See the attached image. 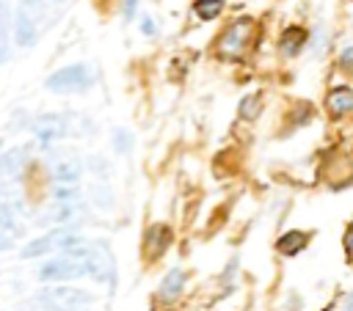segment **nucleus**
<instances>
[{
  "label": "nucleus",
  "mask_w": 353,
  "mask_h": 311,
  "mask_svg": "<svg viewBox=\"0 0 353 311\" xmlns=\"http://www.w3.org/2000/svg\"><path fill=\"white\" fill-rule=\"evenodd\" d=\"M256 41V19L254 17H234L223 25L215 36V55L226 63H240Z\"/></svg>",
  "instance_id": "f257e3e1"
},
{
  "label": "nucleus",
  "mask_w": 353,
  "mask_h": 311,
  "mask_svg": "<svg viewBox=\"0 0 353 311\" xmlns=\"http://www.w3.org/2000/svg\"><path fill=\"white\" fill-rule=\"evenodd\" d=\"M66 256L80 259L85 275H91L94 281L108 283L110 289L116 286V259H113V250L108 248V242H102V239H94V242L80 239L74 248L66 250Z\"/></svg>",
  "instance_id": "f03ea898"
},
{
  "label": "nucleus",
  "mask_w": 353,
  "mask_h": 311,
  "mask_svg": "<svg viewBox=\"0 0 353 311\" xmlns=\"http://www.w3.org/2000/svg\"><path fill=\"white\" fill-rule=\"evenodd\" d=\"M33 303L41 311H88L94 305V297L74 286H50L41 289L33 297Z\"/></svg>",
  "instance_id": "7ed1b4c3"
},
{
  "label": "nucleus",
  "mask_w": 353,
  "mask_h": 311,
  "mask_svg": "<svg viewBox=\"0 0 353 311\" xmlns=\"http://www.w3.org/2000/svg\"><path fill=\"white\" fill-rule=\"evenodd\" d=\"M94 83H97V72L88 63H72V66H63V69L52 72L47 77L44 88L52 91V94H83Z\"/></svg>",
  "instance_id": "20e7f679"
},
{
  "label": "nucleus",
  "mask_w": 353,
  "mask_h": 311,
  "mask_svg": "<svg viewBox=\"0 0 353 311\" xmlns=\"http://www.w3.org/2000/svg\"><path fill=\"white\" fill-rule=\"evenodd\" d=\"M30 132L36 135V140H41L44 146L47 143H55L61 138L69 135V116L63 113H44V116H36L33 124H30Z\"/></svg>",
  "instance_id": "39448f33"
},
{
  "label": "nucleus",
  "mask_w": 353,
  "mask_h": 311,
  "mask_svg": "<svg viewBox=\"0 0 353 311\" xmlns=\"http://www.w3.org/2000/svg\"><path fill=\"white\" fill-rule=\"evenodd\" d=\"M80 275H85L80 259L66 256V253L58 256V259H50V261H44L39 267V278L41 281H72V278H80Z\"/></svg>",
  "instance_id": "423d86ee"
},
{
  "label": "nucleus",
  "mask_w": 353,
  "mask_h": 311,
  "mask_svg": "<svg viewBox=\"0 0 353 311\" xmlns=\"http://www.w3.org/2000/svg\"><path fill=\"white\" fill-rule=\"evenodd\" d=\"M168 245H171V228L165 223H154V226L146 228V234H143V256L149 261L160 259L168 250Z\"/></svg>",
  "instance_id": "0eeeda50"
},
{
  "label": "nucleus",
  "mask_w": 353,
  "mask_h": 311,
  "mask_svg": "<svg viewBox=\"0 0 353 311\" xmlns=\"http://www.w3.org/2000/svg\"><path fill=\"white\" fill-rule=\"evenodd\" d=\"M325 110L331 118H342L353 113V88L350 85H334L325 94Z\"/></svg>",
  "instance_id": "6e6552de"
},
{
  "label": "nucleus",
  "mask_w": 353,
  "mask_h": 311,
  "mask_svg": "<svg viewBox=\"0 0 353 311\" xmlns=\"http://www.w3.org/2000/svg\"><path fill=\"white\" fill-rule=\"evenodd\" d=\"M306 44H309V30L301 28V25H287V28L281 30V36H279V50H281V55H287V58L301 55V52L306 50Z\"/></svg>",
  "instance_id": "1a4fd4ad"
},
{
  "label": "nucleus",
  "mask_w": 353,
  "mask_h": 311,
  "mask_svg": "<svg viewBox=\"0 0 353 311\" xmlns=\"http://www.w3.org/2000/svg\"><path fill=\"white\" fill-rule=\"evenodd\" d=\"M185 281H188L185 267H174V270H168V272H165V278H163V281H160V286H157V303H163V305L174 303V300L182 294Z\"/></svg>",
  "instance_id": "9d476101"
},
{
  "label": "nucleus",
  "mask_w": 353,
  "mask_h": 311,
  "mask_svg": "<svg viewBox=\"0 0 353 311\" xmlns=\"http://www.w3.org/2000/svg\"><path fill=\"white\" fill-rule=\"evenodd\" d=\"M309 242H312V234H309V231H303V228H290V231H284V234L276 239V250H279L281 256L292 259V256L303 253V250L309 248Z\"/></svg>",
  "instance_id": "9b49d317"
},
{
  "label": "nucleus",
  "mask_w": 353,
  "mask_h": 311,
  "mask_svg": "<svg viewBox=\"0 0 353 311\" xmlns=\"http://www.w3.org/2000/svg\"><path fill=\"white\" fill-rule=\"evenodd\" d=\"M11 30H14V41L19 47H33L36 44V22H33V14H28L22 6L19 11L14 14V22H11Z\"/></svg>",
  "instance_id": "f8f14e48"
},
{
  "label": "nucleus",
  "mask_w": 353,
  "mask_h": 311,
  "mask_svg": "<svg viewBox=\"0 0 353 311\" xmlns=\"http://www.w3.org/2000/svg\"><path fill=\"white\" fill-rule=\"evenodd\" d=\"M25 162H28V149H11L0 154V176H8V179L19 176Z\"/></svg>",
  "instance_id": "ddd939ff"
},
{
  "label": "nucleus",
  "mask_w": 353,
  "mask_h": 311,
  "mask_svg": "<svg viewBox=\"0 0 353 311\" xmlns=\"http://www.w3.org/2000/svg\"><path fill=\"white\" fill-rule=\"evenodd\" d=\"M52 176H55L58 184H74V182L83 176V162H80L77 157H66V160H61V162L55 165Z\"/></svg>",
  "instance_id": "4468645a"
},
{
  "label": "nucleus",
  "mask_w": 353,
  "mask_h": 311,
  "mask_svg": "<svg viewBox=\"0 0 353 311\" xmlns=\"http://www.w3.org/2000/svg\"><path fill=\"white\" fill-rule=\"evenodd\" d=\"M11 22H14V11H11L8 0H0V63L8 58V33H11Z\"/></svg>",
  "instance_id": "2eb2a0df"
},
{
  "label": "nucleus",
  "mask_w": 353,
  "mask_h": 311,
  "mask_svg": "<svg viewBox=\"0 0 353 311\" xmlns=\"http://www.w3.org/2000/svg\"><path fill=\"white\" fill-rule=\"evenodd\" d=\"M223 0H193V14L201 19V22H212L215 17H221L223 11Z\"/></svg>",
  "instance_id": "dca6fc26"
},
{
  "label": "nucleus",
  "mask_w": 353,
  "mask_h": 311,
  "mask_svg": "<svg viewBox=\"0 0 353 311\" xmlns=\"http://www.w3.org/2000/svg\"><path fill=\"white\" fill-rule=\"evenodd\" d=\"M237 113H240V118L254 121L262 113V94H245L240 99V105H237Z\"/></svg>",
  "instance_id": "f3484780"
},
{
  "label": "nucleus",
  "mask_w": 353,
  "mask_h": 311,
  "mask_svg": "<svg viewBox=\"0 0 353 311\" xmlns=\"http://www.w3.org/2000/svg\"><path fill=\"white\" fill-rule=\"evenodd\" d=\"M50 250H52V242H50V234H47V237L30 239V242L22 248V256H25V259H39V256H44V253H50Z\"/></svg>",
  "instance_id": "a211bd4d"
},
{
  "label": "nucleus",
  "mask_w": 353,
  "mask_h": 311,
  "mask_svg": "<svg viewBox=\"0 0 353 311\" xmlns=\"http://www.w3.org/2000/svg\"><path fill=\"white\" fill-rule=\"evenodd\" d=\"M52 198H55V204H58V206H69V204H83V201H80V190H77L74 184H58V187H55V195H52Z\"/></svg>",
  "instance_id": "6ab92c4d"
},
{
  "label": "nucleus",
  "mask_w": 353,
  "mask_h": 311,
  "mask_svg": "<svg viewBox=\"0 0 353 311\" xmlns=\"http://www.w3.org/2000/svg\"><path fill=\"white\" fill-rule=\"evenodd\" d=\"M113 149H116V154H127V151L132 149V132L116 129V132H113Z\"/></svg>",
  "instance_id": "aec40b11"
},
{
  "label": "nucleus",
  "mask_w": 353,
  "mask_h": 311,
  "mask_svg": "<svg viewBox=\"0 0 353 311\" xmlns=\"http://www.w3.org/2000/svg\"><path fill=\"white\" fill-rule=\"evenodd\" d=\"M342 253H345V261L353 267V220L342 231Z\"/></svg>",
  "instance_id": "412c9836"
},
{
  "label": "nucleus",
  "mask_w": 353,
  "mask_h": 311,
  "mask_svg": "<svg viewBox=\"0 0 353 311\" xmlns=\"http://www.w3.org/2000/svg\"><path fill=\"white\" fill-rule=\"evenodd\" d=\"M336 66H339L345 74H350V77H353V44H347V47L336 55Z\"/></svg>",
  "instance_id": "4be33fe9"
},
{
  "label": "nucleus",
  "mask_w": 353,
  "mask_h": 311,
  "mask_svg": "<svg viewBox=\"0 0 353 311\" xmlns=\"http://www.w3.org/2000/svg\"><path fill=\"white\" fill-rule=\"evenodd\" d=\"M309 44H312V52H323V50H325V44H328V30H325V25H317V28H314V41L309 39Z\"/></svg>",
  "instance_id": "5701e85b"
},
{
  "label": "nucleus",
  "mask_w": 353,
  "mask_h": 311,
  "mask_svg": "<svg viewBox=\"0 0 353 311\" xmlns=\"http://www.w3.org/2000/svg\"><path fill=\"white\" fill-rule=\"evenodd\" d=\"M91 195H94L97 206H110V204H113V193H110L108 187H102V184H94V187H91Z\"/></svg>",
  "instance_id": "b1692460"
},
{
  "label": "nucleus",
  "mask_w": 353,
  "mask_h": 311,
  "mask_svg": "<svg viewBox=\"0 0 353 311\" xmlns=\"http://www.w3.org/2000/svg\"><path fill=\"white\" fill-rule=\"evenodd\" d=\"M0 228L3 231H11L14 228V209L6 201H0Z\"/></svg>",
  "instance_id": "393cba45"
},
{
  "label": "nucleus",
  "mask_w": 353,
  "mask_h": 311,
  "mask_svg": "<svg viewBox=\"0 0 353 311\" xmlns=\"http://www.w3.org/2000/svg\"><path fill=\"white\" fill-rule=\"evenodd\" d=\"M309 118H312V105H309V102H301V105L295 107V113H292V124L303 127Z\"/></svg>",
  "instance_id": "a878e982"
},
{
  "label": "nucleus",
  "mask_w": 353,
  "mask_h": 311,
  "mask_svg": "<svg viewBox=\"0 0 353 311\" xmlns=\"http://www.w3.org/2000/svg\"><path fill=\"white\" fill-rule=\"evenodd\" d=\"M141 33H143V36H154V33H157V25H154L152 17H143V19H141Z\"/></svg>",
  "instance_id": "bb28decb"
},
{
  "label": "nucleus",
  "mask_w": 353,
  "mask_h": 311,
  "mask_svg": "<svg viewBox=\"0 0 353 311\" xmlns=\"http://www.w3.org/2000/svg\"><path fill=\"white\" fill-rule=\"evenodd\" d=\"M121 8H124V19H127V22H132L135 8H138V0H121Z\"/></svg>",
  "instance_id": "cd10ccee"
},
{
  "label": "nucleus",
  "mask_w": 353,
  "mask_h": 311,
  "mask_svg": "<svg viewBox=\"0 0 353 311\" xmlns=\"http://www.w3.org/2000/svg\"><path fill=\"white\" fill-rule=\"evenodd\" d=\"M334 311H353V292H347V294H345V300H342V305H339V308H334Z\"/></svg>",
  "instance_id": "c85d7f7f"
},
{
  "label": "nucleus",
  "mask_w": 353,
  "mask_h": 311,
  "mask_svg": "<svg viewBox=\"0 0 353 311\" xmlns=\"http://www.w3.org/2000/svg\"><path fill=\"white\" fill-rule=\"evenodd\" d=\"M14 248V242H11V237L6 234V231H0V250H11Z\"/></svg>",
  "instance_id": "c756f323"
},
{
  "label": "nucleus",
  "mask_w": 353,
  "mask_h": 311,
  "mask_svg": "<svg viewBox=\"0 0 353 311\" xmlns=\"http://www.w3.org/2000/svg\"><path fill=\"white\" fill-rule=\"evenodd\" d=\"M0 190H3V184H0Z\"/></svg>",
  "instance_id": "7c9ffc66"
},
{
  "label": "nucleus",
  "mask_w": 353,
  "mask_h": 311,
  "mask_svg": "<svg viewBox=\"0 0 353 311\" xmlns=\"http://www.w3.org/2000/svg\"><path fill=\"white\" fill-rule=\"evenodd\" d=\"M350 154H353V151H350Z\"/></svg>",
  "instance_id": "2f4dec72"
}]
</instances>
